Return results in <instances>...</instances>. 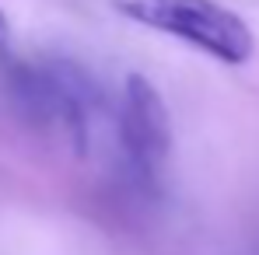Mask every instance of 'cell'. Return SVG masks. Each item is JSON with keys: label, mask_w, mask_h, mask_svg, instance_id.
<instances>
[{"label": "cell", "mask_w": 259, "mask_h": 255, "mask_svg": "<svg viewBox=\"0 0 259 255\" xmlns=\"http://www.w3.org/2000/svg\"><path fill=\"white\" fill-rule=\"evenodd\" d=\"M116 14L151 32L172 35L217 63L242 67L256 53V35L221 0H112Z\"/></svg>", "instance_id": "cell-1"}, {"label": "cell", "mask_w": 259, "mask_h": 255, "mask_svg": "<svg viewBox=\"0 0 259 255\" xmlns=\"http://www.w3.org/2000/svg\"><path fill=\"white\" fill-rule=\"evenodd\" d=\"M7 87L14 101L46 126H56L74 147L88 143L91 126V101L95 91L84 81L77 67H32V63H14L7 70Z\"/></svg>", "instance_id": "cell-2"}, {"label": "cell", "mask_w": 259, "mask_h": 255, "mask_svg": "<svg viewBox=\"0 0 259 255\" xmlns=\"http://www.w3.org/2000/svg\"><path fill=\"white\" fill-rule=\"evenodd\" d=\"M119 143L130 171L144 185H158L172 154V119L154 81L130 74L119 101Z\"/></svg>", "instance_id": "cell-3"}, {"label": "cell", "mask_w": 259, "mask_h": 255, "mask_svg": "<svg viewBox=\"0 0 259 255\" xmlns=\"http://www.w3.org/2000/svg\"><path fill=\"white\" fill-rule=\"evenodd\" d=\"M4 32H7V21H4V14H0V39H4Z\"/></svg>", "instance_id": "cell-4"}]
</instances>
